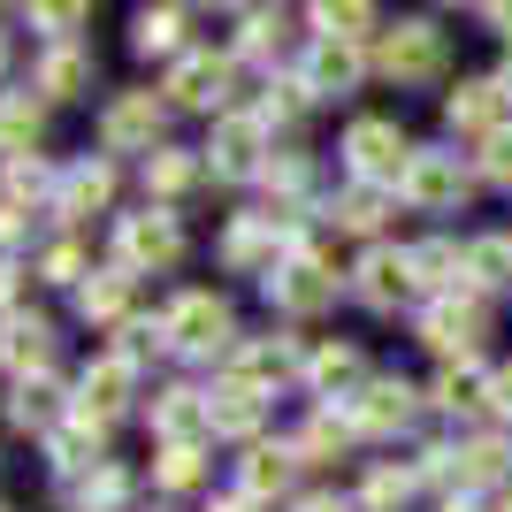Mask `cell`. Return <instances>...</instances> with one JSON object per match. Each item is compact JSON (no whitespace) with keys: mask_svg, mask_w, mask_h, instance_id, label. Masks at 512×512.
<instances>
[{"mask_svg":"<svg viewBox=\"0 0 512 512\" xmlns=\"http://www.w3.org/2000/svg\"><path fill=\"white\" fill-rule=\"evenodd\" d=\"M85 77H92V62L77 54V46H54L39 62V92H54V100H69V92H85Z\"/></svg>","mask_w":512,"mask_h":512,"instance_id":"cell-23","label":"cell"},{"mask_svg":"<svg viewBox=\"0 0 512 512\" xmlns=\"http://www.w3.org/2000/svg\"><path fill=\"white\" fill-rule=\"evenodd\" d=\"M176 39H184V16H176V8H146V16H138V54H169Z\"/></svg>","mask_w":512,"mask_h":512,"instance_id":"cell-32","label":"cell"},{"mask_svg":"<svg viewBox=\"0 0 512 512\" xmlns=\"http://www.w3.org/2000/svg\"><path fill=\"white\" fill-rule=\"evenodd\" d=\"M505 512H512V497H505Z\"/></svg>","mask_w":512,"mask_h":512,"instance_id":"cell-52","label":"cell"},{"mask_svg":"<svg viewBox=\"0 0 512 512\" xmlns=\"http://www.w3.org/2000/svg\"><path fill=\"white\" fill-rule=\"evenodd\" d=\"M123 398H130V360L85 367V383H77V421H107V413H123Z\"/></svg>","mask_w":512,"mask_h":512,"instance_id":"cell-13","label":"cell"},{"mask_svg":"<svg viewBox=\"0 0 512 512\" xmlns=\"http://www.w3.org/2000/svg\"><path fill=\"white\" fill-rule=\"evenodd\" d=\"M92 451H100V421H77V428H54V459H62V467H85Z\"/></svg>","mask_w":512,"mask_h":512,"instance_id":"cell-36","label":"cell"},{"mask_svg":"<svg viewBox=\"0 0 512 512\" xmlns=\"http://www.w3.org/2000/svg\"><path fill=\"white\" fill-rule=\"evenodd\" d=\"M39 192H46L39 161H8V199H39Z\"/></svg>","mask_w":512,"mask_h":512,"instance_id":"cell-41","label":"cell"},{"mask_svg":"<svg viewBox=\"0 0 512 512\" xmlns=\"http://www.w3.org/2000/svg\"><path fill=\"white\" fill-rule=\"evenodd\" d=\"M421 337L444 352V360H467L474 344L490 337V314H482V299H436L421 314Z\"/></svg>","mask_w":512,"mask_h":512,"instance_id":"cell-4","label":"cell"},{"mask_svg":"<svg viewBox=\"0 0 512 512\" xmlns=\"http://www.w3.org/2000/svg\"><path fill=\"white\" fill-rule=\"evenodd\" d=\"M115 253H123V268H169V260L184 253V237H176L169 214H123Z\"/></svg>","mask_w":512,"mask_h":512,"instance_id":"cell-7","label":"cell"},{"mask_svg":"<svg viewBox=\"0 0 512 512\" xmlns=\"http://www.w3.org/2000/svg\"><path fill=\"white\" fill-rule=\"evenodd\" d=\"M153 428H161V444H199V436L214 428V413H207L199 390H169V398L153 406Z\"/></svg>","mask_w":512,"mask_h":512,"instance_id":"cell-17","label":"cell"},{"mask_svg":"<svg viewBox=\"0 0 512 512\" xmlns=\"http://www.w3.org/2000/svg\"><path fill=\"white\" fill-rule=\"evenodd\" d=\"M169 344H184V352L230 344V306L214 299V291H184V299L169 306Z\"/></svg>","mask_w":512,"mask_h":512,"instance_id":"cell-5","label":"cell"},{"mask_svg":"<svg viewBox=\"0 0 512 512\" xmlns=\"http://www.w3.org/2000/svg\"><path fill=\"white\" fill-rule=\"evenodd\" d=\"M107 192H115V176H107V161H77V169L62 176V192H54V207H62V214H92V207H107Z\"/></svg>","mask_w":512,"mask_h":512,"instance_id":"cell-20","label":"cell"},{"mask_svg":"<svg viewBox=\"0 0 512 512\" xmlns=\"http://www.w3.org/2000/svg\"><path fill=\"white\" fill-rule=\"evenodd\" d=\"M444 115H451V130H490V138H497V130H505V123H497V115H505V85H497V77L459 85V92L444 100Z\"/></svg>","mask_w":512,"mask_h":512,"instance_id":"cell-15","label":"cell"},{"mask_svg":"<svg viewBox=\"0 0 512 512\" xmlns=\"http://www.w3.org/2000/svg\"><path fill=\"white\" fill-rule=\"evenodd\" d=\"M31 23H46V31H69V23H85V8H39Z\"/></svg>","mask_w":512,"mask_h":512,"instance_id":"cell-47","label":"cell"},{"mask_svg":"<svg viewBox=\"0 0 512 512\" xmlns=\"http://www.w3.org/2000/svg\"><path fill=\"white\" fill-rule=\"evenodd\" d=\"M291 467H299V451L291 444H253V459H245V467H237V482H245V497H276L283 482H291Z\"/></svg>","mask_w":512,"mask_h":512,"instance_id":"cell-18","label":"cell"},{"mask_svg":"<svg viewBox=\"0 0 512 512\" xmlns=\"http://www.w3.org/2000/svg\"><path fill=\"white\" fill-rule=\"evenodd\" d=\"M306 92H352L360 85V46H344V39H321L314 54H306Z\"/></svg>","mask_w":512,"mask_h":512,"instance_id":"cell-16","label":"cell"},{"mask_svg":"<svg viewBox=\"0 0 512 512\" xmlns=\"http://www.w3.org/2000/svg\"><path fill=\"white\" fill-rule=\"evenodd\" d=\"M406 291H413V253H367L360 260V299L375 306V314H390Z\"/></svg>","mask_w":512,"mask_h":512,"instance_id":"cell-12","label":"cell"},{"mask_svg":"<svg viewBox=\"0 0 512 512\" xmlns=\"http://www.w3.org/2000/svg\"><path fill=\"white\" fill-rule=\"evenodd\" d=\"M8 421L16 428H54V383H23L8 398Z\"/></svg>","mask_w":512,"mask_h":512,"instance_id":"cell-31","label":"cell"},{"mask_svg":"<svg viewBox=\"0 0 512 512\" xmlns=\"http://www.w3.org/2000/svg\"><path fill=\"white\" fill-rule=\"evenodd\" d=\"M299 512H344V505H337V497H306Z\"/></svg>","mask_w":512,"mask_h":512,"instance_id":"cell-48","label":"cell"},{"mask_svg":"<svg viewBox=\"0 0 512 512\" xmlns=\"http://www.w3.org/2000/svg\"><path fill=\"white\" fill-rule=\"evenodd\" d=\"M283 367H291V352H283V344H237V375H230V383H245V390H260V398H268V383H276Z\"/></svg>","mask_w":512,"mask_h":512,"instance_id":"cell-22","label":"cell"},{"mask_svg":"<svg viewBox=\"0 0 512 512\" xmlns=\"http://www.w3.org/2000/svg\"><path fill=\"white\" fill-rule=\"evenodd\" d=\"M436 406H451V413H474V406H490V383H482L474 367H444V383H436Z\"/></svg>","mask_w":512,"mask_h":512,"instance_id":"cell-28","label":"cell"},{"mask_svg":"<svg viewBox=\"0 0 512 512\" xmlns=\"http://www.w3.org/2000/svg\"><path fill=\"white\" fill-rule=\"evenodd\" d=\"M375 222H383V192H375V184L337 199V230H375Z\"/></svg>","mask_w":512,"mask_h":512,"instance_id":"cell-34","label":"cell"},{"mask_svg":"<svg viewBox=\"0 0 512 512\" xmlns=\"http://www.w3.org/2000/svg\"><path fill=\"white\" fill-rule=\"evenodd\" d=\"M100 138L115 153H123V146H153V138H161V100H153V92L115 100V107H107V123H100Z\"/></svg>","mask_w":512,"mask_h":512,"instance_id":"cell-10","label":"cell"},{"mask_svg":"<svg viewBox=\"0 0 512 512\" xmlns=\"http://www.w3.org/2000/svg\"><path fill=\"white\" fill-rule=\"evenodd\" d=\"M497 85H512V54H505V69H497Z\"/></svg>","mask_w":512,"mask_h":512,"instance_id":"cell-50","label":"cell"},{"mask_svg":"<svg viewBox=\"0 0 512 512\" xmlns=\"http://www.w3.org/2000/svg\"><path fill=\"white\" fill-rule=\"evenodd\" d=\"M451 512H459V505H451Z\"/></svg>","mask_w":512,"mask_h":512,"instance_id":"cell-53","label":"cell"},{"mask_svg":"<svg viewBox=\"0 0 512 512\" xmlns=\"http://www.w3.org/2000/svg\"><path fill=\"white\" fill-rule=\"evenodd\" d=\"M31 138H39V107H31V100H0V146L23 161V153H31Z\"/></svg>","mask_w":512,"mask_h":512,"instance_id":"cell-29","label":"cell"},{"mask_svg":"<svg viewBox=\"0 0 512 512\" xmlns=\"http://www.w3.org/2000/svg\"><path fill=\"white\" fill-rule=\"evenodd\" d=\"M383 77H398V85H421V77H436L444 69V31L436 23H398V31H383Z\"/></svg>","mask_w":512,"mask_h":512,"instance_id":"cell-2","label":"cell"},{"mask_svg":"<svg viewBox=\"0 0 512 512\" xmlns=\"http://www.w3.org/2000/svg\"><path fill=\"white\" fill-rule=\"evenodd\" d=\"M184 184H192V153H153L146 161V192H184Z\"/></svg>","mask_w":512,"mask_h":512,"instance_id":"cell-35","label":"cell"},{"mask_svg":"<svg viewBox=\"0 0 512 512\" xmlns=\"http://www.w3.org/2000/svg\"><path fill=\"white\" fill-rule=\"evenodd\" d=\"M0 306H8V276H0Z\"/></svg>","mask_w":512,"mask_h":512,"instance_id":"cell-51","label":"cell"},{"mask_svg":"<svg viewBox=\"0 0 512 512\" xmlns=\"http://www.w3.org/2000/svg\"><path fill=\"white\" fill-rule=\"evenodd\" d=\"M222 260H230L237 276L268 268V260H276V214H268V222H237V230L222 237ZM268 276H276V268H268Z\"/></svg>","mask_w":512,"mask_h":512,"instance_id":"cell-19","label":"cell"},{"mask_svg":"<svg viewBox=\"0 0 512 512\" xmlns=\"http://www.w3.org/2000/svg\"><path fill=\"white\" fill-rule=\"evenodd\" d=\"M490 406L512 421V367H497V375H490Z\"/></svg>","mask_w":512,"mask_h":512,"instance_id":"cell-46","label":"cell"},{"mask_svg":"<svg viewBox=\"0 0 512 512\" xmlns=\"http://www.w3.org/2000/svg\"><path fill=\"white\" fill-rule=\"evenodd\" d=\"M46 344H54V329H46V321H16V329L0 337V360L23 375V367H46Z\"/></svg>","mask_w":512,"mask_h":512,"instance_id":"cell-26","label":"cell"},{"mask_svg":"<svg viewBox=\"0 0 512 512\" xmlns=\"http://www.w3.org/2000/svg\"><path fill=\"white\" fill-rule=\"evenodd\" d=\"M482 176H497V184H512V130H497L490 146H482Z\"/></svg>","mask_w":512,"mask_h":512,"instance_id":"cell-42","label":"cell"},{"mask_svg":"<svg viewBox=\"0 0 512 512\" xmlns=\"http://www.w3.org/2000/svg\"><path fill=\"white\" fill-rule=\"evenodd\" d=\"M207 413H214V428H222V436H253V421H260V390L222 383V390L207 398Z\"/></svg>","mask_w":512,"mask_h":512,"instance_id":"cell-21","label":"cell"},{"mask_svg":"<svg viewBox=\"0 0 512 512\" xmlns=\"http://www.w3.org/2000/svg\"><path fill=\"white\" fill-rule=\"evenodd\" d=\"M398 192H406L413 207L444 214V207H459V199H467V169H459V153H413V169H406V184H398Z\"/></svg>","mask_w":512,"mask_h":512,"instance_id":"cell-6","label":"cell"},{"mask_svg":"<svg viewBox=\"0 0 512 512\" xmlns=\"http://www.w3.org/2000/svg\"><path fill=\"white\" fill-rule=\"evenodd\" d=\"M344 161H352V176H367V184H406L413 153L406 138H398V123H352V138H344Z\"/></svg>","mask_w":512,"mask_h":512,"instance_id":"cell-1","label":"cell"},{"mask_svg":"<svg viewBox=\"0 0 512 512\" xmlns=\"http://www.w3.org/2000/svg\"><path fill=\"white\" fill-rule=\"evenodd\" d=\"M459 276H467V253H459V245H421V253H413V283H428V291H451Z\"/></svg>","mask_w":512,"mask_h":512,"instance_id":"cell-25","label":"cell"},{"mask_svg":"<svg viewBox=\"0 0 512 512\" xmlns=\"http://www.w3.org/2000/svg\"><path fill=\"white\" fill-rule=\"evenodd\" d=\"M268 299H276L283 314H321V306L337 299V276H329L314 253H299L291 268H276V276H268Z\"/></svg>","mask_w":512,"mask_h":512,"instance_id":"cell-8","label":"cell"},{"mask_svg":"<svg viewBox=\"0 0 512 512\" xmlns=\"http://www.w3.org/2000/svg\"><path fill=\"white\" fill-rule=\"evenodd\" d=\"M85 321H123V306H130V276H100V283H85Z\"/></svg>","mask_w":512,"mask_h":512,"instance_id":"cell-30","label":"cell"},{"mask_svg":"<svg viewBox=\"0 0 512 512\" xmlns=\"http://www.w3.org/2000/svg\"><path fill=\"white\" fill-rule=\"evenodd\" d=\"M207 153H214V176H260V123L253 115H222Z\"/></svg>","mask_w":512,"mask_h":512,"instance_id":"cell-11","label":"cell"},{"mask_svg":"<svg viewBox=\"0 0 512 512\" xmlns=\"http://www.w3.org/2000/svg\"><path fill=\"white\" fill-rule=\"evenodd\" d=\"M222 85H230V62H222V54H184V62H176V77H169V100L214 107V100H222Z\"/></svg>","mask_w":512,"mask_h":512,"instance_id":"cell-14","label":"cell"},{"mask_svg":"<svg viewBox=\"0 0 512 512\" xmlns=\"http://www.w3.org/2000/svg\"><path fill=\"white\" fill-rule=\"evenodd\" d=\"M115 497H123V474H115V467H100V474L85 482V505H115Z\"/></svg>","mask_w":512,"mask_h":512,"instance_id":"cell-43","label":"cell"},{"mask_svg":"<svg viewBox=\"0 0 512 512\" xmlns=\"http://www.w3.org/2000/svg\"><path fill=\"white\" fill-rule=\"evenodd\" d=\"M344 436H352V421H337V413H321L314 428L299 436V451H344Z\"/></svg>","mask_w":512,"mask_h":512,"instance_id":"cell-40","label":"cell"},{"mask_svg":"<svg viewBox=\"0 0 512 512\" xmlns=\"http://www.w3.org/2000/svg\"><path fill=\"white\" fill-rule=\"evenodd\" d=\"M413 421V390L406 383H367L360 390V406H352V428H360V436H390V428H406Z\"/></svg>","mask_w":512,"mask_h":512,"instance_id":"cell-9","label":"cell"},{"mask_svg":"<svg viewBox=\"0 0 512 512\" xmlns=\"http://www.w3.org/2000/svg\"><path fill=\"white\" fill-rule=\"evenodd\" d=\"M214 512H253V497H222V505H214Z\"/></svg>","mask_w":512,"mask_h":512,"instance_id":"cell-49","label":"cell"},{"mask_svg":"<svg viewBox=\"0 0 512 512\" xmlns=\"http://www.w3.org/2000/svg\"><path fill=\"white\" fill-rule=\"evenodd\" d=\"M276 31H283V16H245V46H253V54H268Z\"/></svg>","mask_w":512,"mask_h":512,"instance_id":"cell-44","label":"cell"},{"mask_svg":"<svg viewBox=\"0 0 512 512\" xmlns=\"http://www.w3.org/2000/svg\"><path fill=\"white\" fill-rule=\"evenodd\" d=\"M306 375H314V390H344V383H360V352L352 344H321L306 360Z\"/></svg>","mask_w":512,"mask_h":512,"instance_id":"cell-27","label":"cell"},{"mask_svg":"<svg viewBox=\"0 0 512 512\" xmlns=\"http://www.w3.org/2000/svg\"><path fill=\"white\" fill-rule=\"evenodd\" d=\"M505 436H474V444H444V451H428V467L436 482H451V490H474V482H497L505 474Z\"/></svg>","mask_w":512,"mask_h":512,"instance_id":"cell-3","label":"cell"},{"mask_svg":"<svg viewBox=\"0 0 512 512\" xmlns=\"http://www.w3.org/2000/svg\"><path fill=\"white\" fill-rule=\"evenodd\" d=\"M153 474H161V490H192L199 482V444H169Z\"/></svg>","mask_w":512,"mask_h":512,"instance_id":"cell-37","label":"cell"},{"mask_svg":"<svg viewBox=\"0 0 512 512\" xmlns=\"http://www.w3.org/2000/svg\"><path fill=\"white\" fill-rule=\"evenodd\" d=\"M413 497V474L406 467H375L367 474V512H398Z\"/></svg>","mask_w":512,"mask_h":512,"instance_id":"cell-33","label":"cell"},{"mask_svg":"<svg viewBox=\"0 0 512 512\" xmlns=\"http://www.w3.org/2000/svg\"><path fill=\"white\" fill-rule=\"evenodd\" d=\"M314 23H321V39H344V46H352L367 23H375V8H314Z\"/></svg>","mask_w":512,"mask_h":512,"instance_id":"cell-38","label":"cell"},{"mask_svg":"<svg viewBox=\"0 0 512 512\" xmlns=\"http://www.w3.org/2000/svg\"><path fill=\"white\" fill-rule=\"evenodd\" d=\"M77 268H85L77 245H54V253H46V276H54V283H77Z\"/></svg>","mask_w":512,"mask_h":512,"instance_id":"cell-45","label":"cell"},{"mask_svg":"<svg viewBox=\"0 0 512 512\" xmlns=\"http://www.w3.org/2000/svg\"><path fill=\"white\" fill-rule=\"evenodd\" d=\"M467 276L482 283V291H505V283H512V237H482V245H467Z\"/></svg>","mask_w":512,"mask_h":512,"instance_id":"cell-24","label":"cell"},{"mask_svg":"<svg viewBox=\"0 0 512 512\" xmlns=\"http://www.w3.org/2000/svg\"><path fill=\"white\" fill-rule=\"evenodd\" d=\"M161 344H169V321H130L115 360H146V352H161Z\"/></svg>","mask_w":512,"mask_h":512,"instance_id":"cell-39","label":"cell"}]
</instances>
